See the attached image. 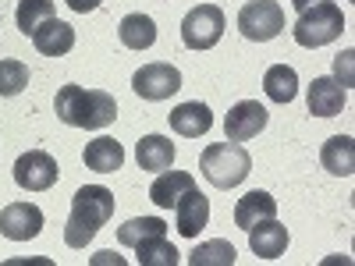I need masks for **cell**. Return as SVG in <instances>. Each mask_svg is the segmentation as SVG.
<instances>
[{"label": "cell", "instance_id": "cell-5", "mask_svg": "<svg viewBox=\"0 0 355 266\" xmlns=\"http://www.w3.org/2000/svg\"><path fill=\"white\" fill-rule=\"evenodd\" d=\"M239 28L252 43H270L274 36L284 33V11L277 0H249L239 11Z\"/></svg>", "mask_w": 355, "mask_h": 266}, {"label": "cell", "instance_id": "cell-1", "mask_svg": "<svg viewBox=\"0 0 355 266\" xmlns=\"http://www.w3.org/2000/svg\"><path fill=\"white\" fill-rule=\"evenodd\" d=\"M53 110L64 125L96 132V128H107L117 117V100L110 93H103V89L61 85L57 89V100H53Z\"/></svg>", "mask_w": 355, "mask_h": 266}, {"label": "cell", "instance_id": "cell-15", "mask_svg": "<svg viewBox=\"0 0 355 266\" xmlns=\"http://www.w3.org/2000/svg\"><path fill=\"white\" fill-rule=\"evenodd\" d=\"M33 43H36V50L46 53V57H64V53H71V46H75V28L53 15V18H46L36 33H33Z\"/></svg>", "mask_w": 355, "mask_h": 266}, {"label": "cell", "instance_id": "cell-13", "mask_svg": "<svg viewBox=\"0 0 355 266\" xmlns=\"http://www.w3.org/2000/svg\"><path fill=\"white\" fill-rule=\"evenodd\" d=\"M249 249L259 259H281L288 249V227L277 224V217L259 220L256 227H249Z\"/></svg>", "mask_w": 355, "mask_h": 266}, {"label": "cell", "instance_id": "cell-2", "mask_svg": "<svg viewBox=\"0 0 355 266\" xmlns=\"http://www.w3.org/2000/svg\"><path fill=\"white\" fill-rule=\"evenodd\" d=\"M114 217V192L103 185H85L71 199V217L64 224L68 249H85L96 238V231Z\"/></svg>", "mask_w": 355, "mask_h": 266}, {"label": "cell", "instance_id": "cell-10", "mask_svg": "<svg viewBox=\"0 0 355 266\" xmlns=\"http://www.w3.org/2000/svg\"><path fill=\"white\" fill-rule=\"evenodd\" d=\"M266 128V107L256 103V100H242V103H234L224 117V135L231 142H245L252 135H259Z\"/></svg>", "mask_w": 355, "mask_h": 266}, {"label": "cell", "instance_id": "cell-17", "mask_svg": "<svg viewBox=\"0 0 355 266\" xmlns=\"http://www.w3.org/2000/svg\"><path fill=\"white\" fill-rule=\"evenodd\" d=\"M189 188H196V177L189 174V170H160L157 174V181L150 185V199L160 206V210H171V206L182 199Z\"/></svg>", "mask_w": 355, "mask_h": 266}, {"label": "cell", "instance_id": "cell-7", "mask_svg": "<svg viewBox=\"0 0 355 266\" xmlns=\"http://www.w3.org/2000/svg\"><path fill=\"white\" fill-rule=\"evenodd\" d=\"M57 177H61V167L43 150H28L15 160V181L25 192H46L57 185Z\"/></svg>", "mask_w": 355, "mask_h": 266}, {"label": "cell", "instance_id": "cell-4", "mask_svg": "<svg viewBox=\"0 0 355 266\" xmlns=\"http://www.w3.org/2000/svg\"><path fill=\"white\" fill-rule=\"evenodd\" d=\"M341 33H345V15H341V8L334 4V0H323V4H316V8H306L299 15V21H295V28H291L295 43L309 46V50L334 43Z\"/></svg>", "mask_w": 355, "mask_h": 266}, {"label": "cell", "instance_id": "cell-28", "mask_svg": "<svg viewBox=\"0 0 355 266\" xmlns=\"http://www.w3.org/2000/svg\"><path fill=\"white\" fill-rule=\"evenodd\" d=\"M68 8L78 11V15H89V11H96V8H100V0H68Z\"/></svg>", "mask_w": 355, "mask_h": 266}, {"label": "cell", "instance_id": "cell-14", "mask_svg": "<svg viewBox=\"0 0 355 266\" xmlns=\"http://www.w3.org/2000/svg\"><path fill=\"white\" fill-rule=\"evenodd\" d=\"M167 121H171V128H174L178 135L199 139V135H206V132L214 128V114H210V107H206V103L192 100V103L174 107V110L167 114Z\"/></svg>", "mask_w": 355, "mask_h": 266}, {"label": "cell", "instance_id": "cell-29", "mask_svg": "<svg viewBox=\"0 0 355 266\" xmlns=\"http://www.w3.org/2000/svg\"><path fill=\"white\" fill-rule=\"evenodd\" d=\"M291 4H295V11H306V8H316V4H323V0H291Z\"/></svg>", "mask_w": 355, "mask_h": 266}, {"label": "cell", "instance_id": "cell-25", "mask_svg": "<svg viewBox=\"0 0 355 266\" xmlns=\"http://www.w3.org/2000/svg\"><path fill=\"white\" fill-rule=\"evenodd\" d=\"M53 0H18V11H15V21H18V28L25 36H33L36 28L46 21V18H53Z\"/></svg>", "mask_w": 355, "mask_h": 266}, {"label": "cell", "instance_id": "cell-27", "mask_svg": "<svg viewBox=\"0 0 355 266\" xmlns=\"http://www.w3.org/2000/svg\"><path fill=\"white\" fill-rule=\"evenodd\" d=\"M28 85V68L11 57H0V96H18Z\"/></svg>", "mask_w": 355, "mask_h": 266}, {"label": "cell", "instance_id": "cell-19", "mask_svg": "<svg viewBox=\"0 0 355 266\" xmlns=\"http://www.w3.org/2000/svg\"><path fill=\"white\" fill-rule=\"evenodd\" d=\"M135 160H139L142 170L160 174L174 163V142L167 135H142L139 145H135Z\"/></svg>", "mask_w": 355, "mask_h": 266}, {"label": "cell", "instance_id": "cell-21", "mask_svg": "<svg viewBox=\"0 0 355 266\" xmlns=\"http://www.w3.org/2000/svg\"><path fill=\"white\" fill-rule=\"evenodd\" d=\"M117 36H121V43L128 50H150L157 43V21L150 15H142V11L125 15L121 25H117Z\"/></svg>", "mask_w": 355, "mask_h": 266}, {"label": "cell", "instance_id": "cell-23", "mask_svg": "<svg viewBox=\"0 0 355 266\" xmlns=\"http://www.w3.org/2000/svg\"><path fill=\"white\" fill-rule=\"evenodd\" d=\"M135 259L139 266H178V249L167 242V234H153V238H142L135 245Z\"/></svg>", "mask_w": 355, "mask_h": 266}, {"label": "cell", "instance_id": "cell-20", "mask_svg": "<svg viewBox=\"0 0 355 266\" xmlns=\"http://www.w3.org/2000/svg\"><path fill=\"white\" fill-rule=\"evenodd\" d=\"M320 163L327 174L334 177H348L355 170V142L348 135H334L323 142V150H320Z\"/></svg>", "mask_w": 355, "mask_h": 266}, {"label": "cell", "instance_id": "cell-24", "mask_svg": "<svg viewBox=\"0 0 355 266\" xmlns=\"http://www.w3.org/2000/svg\"><path fill=\"white\" fill-rule=\"evenodd\" d=\"M153 234H167V224L160 217H135V220L117 227V242L125 249H135L142 238H153Z\"/></svg>", "mask_w": 355, "mask_h": 266}, {"label": "cell", "instance_id": "cell-11", "mask_svg": "<svg viewBox=\"0 0 355 266\" xmlns=\"http://www.w3.org/2000/svg\"><path fill=\"white\" fill-rule=\"evenodd\" d=\"M206 224H210V199H206L199 188H189L174 202V227H178L182 238H196Z\"/></svg>", "mask_w": 355, "mask_h": 266}, {"label": "cell", "instance_id": "cell-9", "mask_svg": "<svg viewBox=\"0 0 355 266\" xmlns=\"http://www.w3.org/2000/svg\"><path fill=\"white\" fill-rule=\"evenodd\" d=\"M43 231V210L36 202H8L0 210V234L11 242H28Z\"/></svg>", "mask_w": 355, "mask_h": 266}, {"label": "cell", "instance_id": "cell-3", "mask_svg": "<svg viewBox=\"0 0 355 266\" xmlns=\"http://www.w3.org/2000/svg\"><path fill=\"white\" fill-rule=\"evenodd\" d=\"M199 170H202V177H206L214 188H224V192H227V188L242 185L245 177H249L252 157H249L245 145L224 139V142H214V145H206V150H202Z\"/></svg>", "mask_w": 355, "mask_h": 266}, {"label": "cell", "instance_id": "cell-12", "mask_svg": "<svg viewBox=\"0 0 355 266\" xmlns=\"http://www.w3.org/2000/svg\"><path fill=\"white\" fill-rule=\"evenodd\" d=\"M306 103H309V114H316V117H338L348 103V93L338 78L323 75V78H313Z\"/></svg>", "mask_w": 355, "mask_h": 266}, {"label": "cell", "instance_id": "cell-26", "mask_svg": "<svg viewBox=\"0 0 355 266\" xmlns=\"http://www.w3.org/2000/svg\"><path fill=\"white\" fill-rule=\"evenodd\" d=\"M234 259H239V252H234V245L224 242V238H217V242H202V245H196L192 256H189L192 266H231Z\"/></svg>", "mask_w": 355, "mask_h": 266}, {"label": "cell", "instance_id": "cell-22", "mask_svg": "<svg viewBox=\"0 0 355 266\" xmlns=\"http://www.w3.org/2000/svg\"><path fill=\"white\" fill-rule=\"evenodd\" d=\"M263 93L270 96L274 103H291L295 93H299V75H295V68H288V64L266 68V75H263Z\"/></svg>", "mask_w": 355, "mask_h": 266}, {"label": "cell", "instance_id": "cell-6", "mask_svg": "<svg viewBox=\"0 0 355 266\" xmlns=\"http://www.w3.org/2000/svg\"><path fill=\"white\" fill-rule=\"evenodd\" d=\"M224 36V11L217 4H199L182 21V43L189 50H210Z\"/></svg>", "mask_w": 355, "mask_h": 266}, {"label": "cell", "instance_id": "cell-8", "mask_svg": "<svg viewBox=\"0 0 355 266\" xmlns=\"http://www.w3.org/2000/svg\"><path fill=\"white\" fill-rule=\"evenodd\" d=\"M132 89L142 100H153V103L171 100L178 89H182V71H178L174 64H164V61L146 64V68H139L132 75Z\"/></svg>", "mask_w": 355, "mask_h": 266}, {"label": "cell", "instance_id": "cell-16", "mask_svg": "<svg viewBox=\"0 0 355 266\" xmlns=\"http://www.w3.org/2000/svg\"><path fill=\"white\" fill-rule=\"evenodd\" d=\"M277 217V199L270 192H263V188H252L239 199V206H234V224H239L242 231L256 227L259 220H270Z\"/></svg>", "mask_w": 355, "mask_h": 266}, {"label": "cell", "instance_id": "cell-18", "mask_svg": "<svg viewBox=\"0 0 355 266\" xmlns=\"http://www.w3.org/2000/svg\"><path fill=\"white\" fill-rule=\"evenodd\" d=\"M82 160H85L89 170H96V174H114V170H121V163H125V150H121V142L100 135L93 142H85Z\"/></svg>", "mask_w": 355, "mask_h": 266}]
</instances>
